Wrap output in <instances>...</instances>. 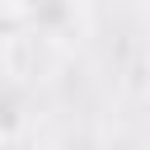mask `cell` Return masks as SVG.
<instances>
[{
	"label": "cell",
	"mask_w": 150,
	"mask_h": 150,
	"mask_svg": "<svg viewBox=\"0 0 150 150\" xmlns=\"http://www.w3.org/2000/svg\"><path fill=\"white\" fill-rule=\"evenodd\" d=\"M9 5H14V23H33L52 42H66L80 28V5L75 0H9Z\"/></svg>",
	"instance_id": "cell-1"
}]
</instances>
